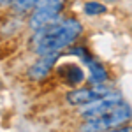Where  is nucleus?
I'll use <instances>...</instances> for the list:
<instances>
[{
    "label": "nucleus",
    "mask_w": 132,
    "mask_h": 132,
    "mask_svg": "<svg viewBox=\"0 0 132 132\" xmlns=\"http://www.w3.org/2000/svg\"><path fill=\"white\" fill-rule=\"evenodd\" d=\"M85 14H88V16H99V14H104L106 12V5L104 4H99V2H86L85 4Z\"/></svg>",
    "instance_id": "nucleus-9"
},
{
    "label": "nucleus",
    "mask_w": 132,
    "mask_h": 132,
    "mask_svg": "<svg viewBox=\"0 0 132 132\" xmlns=\"http://www.w3.org/2000/svg\"><path fill=\"white\" fill-rule=\"evenodd\" d=\"M90 76H88V83L92 86L95 85H104L108 81V71L102 67L101 63H95V62H90Z\"/></svg>",
    "instance_id": "nucleus-8"
},
{
    "label": "nucleus",
    "mask_w": 132,
    "mask_h": 132,
    "mask_svg": "<svg viewBox=\"0 0 132 132\" xmlns=\"http://www.w3.org/2000/svg\"><path fill=\"white\" fill-rule=\"evenodd\" d=\"M108 93V90L102 86V85H95V86H90V88H79V90H72L67 93V102L72 104V106H83V104H88V102H93L97 99H101Z\"/></svg>",
    "instance_id": "nucleus-5"
},
{
    "label": "nucleus",
    "mask_w": 132,
    "mask_h": 132,
    "mask_svg": "<svg viewBox=\"0 0 132 132\" xmlns=\"http://www.w3.org/2000/svg\"><path fill=\"white\" fill-rule=\"evenodd\" d=\"M14 4V0H0V5H11Z\"/></svg>",
    "instance_id": "nucleus-12"
},
{
    "label": "nucleus",
    "mask_w": 132,
    "mask_h": 132,
    "mask_svg": "<svg viewBox=\"0 0 132 132\" xmlns=\"http://www.w3.org/2000/svg\"><path fill=\"white\" fill-rule=\"evenodd\" d=\"M58 76L69 86H78V85H81L85 81V72L76 63H65V65H62L60 69H58Z\"/></svg>",
    "instance_id": "nucleus-7"
},
{
    "label": "nucleus",
    "mask_w": 132,
    "mask_h": 132,
    "mask_svg": "<svg viewBox=\"0 0 132 132\" xmlns=\"http://www.w3.org/2000/svg\"><path fill=\"white\" fill-rule=\"evenodd\" d=\"M120 102H123V101H122V95L118 92H108L101 99H97V101H93V102H88V104H83L81 109H79V114H81L83 118H86V120L99 118L102 114L109 113L111 109H114Z\"/></svg>",
    "instance_id": "nucleus-4"
},
{
    "label": "nucleus",
    "mask_w": 132,
    "mask_h": 132,
    "mask_svg": "<svg viewBox=\"0 0 132 132\" xmlns=\"http://www.w3.org/2000/svg\"><path fill=\"white\" fill-rule=\"evenodd\" d=\"M104 132H132V127H116V129H109V130H104Z\"/></svg>",
    "instance_id": "nucleus-11"
},
{
    "label": "nucleus",
    "mask_w": 132,
    "mask_h": 132,
    "mask_svg": "<svg viewBox=\"0 0 132 132\" xmlns=\"http://www.w3.org/2000/svg\"><path fill=\"white\" fill-rule=\"evenodd\" d=\"M58 55H60V51L42 55L41 60L35 62V63L30 67L28 76H30L32 79H42V78H46V76L50 74V71H51V65H53V63H55V60L58 58Z\"/></svg>",
    "instance_id": "nucleus-6"
},
{
    "label": "nucleus",
    "mask_w": 132,
    "mask_h": 132,
    "mask_svg": "<svg viewBox=\"0 0 132 132\" xmlns=\"http://www.w3.org/2000/svg\"><path fill=\"white\" fill-rule=\"evenodd\" d=\"M37 2H39V0H14L12 7H14L16 12H27V11L34 9V7L37 5Z\"/></svg>",
    "instance_id": "nucleus-10"
},
{
    "label": "nucleus",
    "mask_w": 132,
    "mask_h": 132,
    "mask_svg": "<svg viewBox=\"0 0 132 132\" xmlns=\"http://www.w3.org/2000/svg\"><path fill=\"white\" fill-rule=\"evenodd\" d=\"M130 118H132V109L129 108V104L120 102L109 113L102 114L99 118L86 120V123L81 127V132H104L109 130V129H116V127H122L125 122H129Z\"/></svg>",
    "instance_id": "nucleus-2"
},
{
    "label": "nucleus",
    "mask_w": 132,
    "mask_h": 132,
    "mask_svg": "<svg viewBox=\"0 0 132 132\" xmlns=\"http://www.w3.org/2000/svg\"><path fill=\"white\" fill-rule=\"evenodd\" d=\"M81 32L83 27L79 21L72 20V18L62 21L56 20L35 32V35L32 39V46H34V51L42 56V55L55 53V51H60L71 46Z\"/></svg>",
    "instance_id": "nucleus-1"
},
{
    "label": "nucleus",
    "mask_w": 132,
    "mask_h": 132,
    "mask_svg": "<svg viewBox=\"0 0 132 132\" xmlns=\"http://www.w3.org/2000/svg\"><path fill=\"white\" fill-rule=\"evenodd\" d=\"M63 5H65V0H39L30 16V27L34 30H39L56 21L60 18Z\"/></svg>",
    "instance_id": "nucleus-3"
}]
</instances>
